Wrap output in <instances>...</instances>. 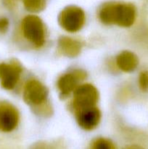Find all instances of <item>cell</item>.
Instances as JSON below:
<instances>
[{"mask_svg":"<svg viewBox=\"0 0 148 149\" xmlns=\"http://www.w3.org/2000/svg\"><path fill=\"white\" fill-rule=\"evenodd\" d=\"M19 122V113L13 105L0 103V131L10 132L14 130Z\"/></svg>","mask_w":148,"mask_h":149,"instance_id":"7","label":"cell"},{"mask_svg":"<svg viewBox=\"0 0 148 149\" xmlns=\"http://www.w3.org/2000/svg\"><path fill=\"white\" fill-rule=\"evenodd\" d=\"M86 77V74L82 70H75L62 76L57 82L61 95L62 97H66L71 92H74V90L79 86V83L85 79Z\"/></svg>","mask_w":148,"mask_h":149,"instance_id":"9","label":"cell"},{"mask_svg":"<svg viewBox=\"0 0 148 149\" xmlns=\"http://www.w3.org/2000/svg\"><path fill=\"white\" fill-rule=\"evenodd\" d=\"M78 125L85 130H92L97 127L101 119V113L96 106L75 111Z\"/></svg>","mask_w":148,"mask_h":149,"instance_id":"8","label":"cell"},{"mask_svg":"<svg viewBox=\"0 0 148 149\" xmlns=\"http://www.w3.org/2000/svg\"><path fill=\"white\" fill-rule=\"evenodd\" d=\"M90 149H115V146L108 138H99L93 141Z\"/></svg>","mask_w":148,"mask_h":149,"instance_id":"13","label":"cell"},{"mask_svg":"<svg viewBox=\"0 0 148 149\" xmlns=\"http://www.w3.org/2000/svg\"><path fill=\"white\" fill-rule=\"evenodd\" d=\"M22 72L18 63H2L0 64V83L5 90H12L17 84Z\"/></svg>","mask_w":148,"mask_h":149,"instance_id":"6","label":"cell"},{"mask_svg":"<svg viewBox=\"0 0 148 149\" xmlns=\"http://www.w3.org/2000/svg\"><path fill=\"white\" fill-rule=\"evenodd\" d=\"M48 90L38 80H30L26 84L23 93V99L28 105L38 106L46 101Z\"/></svg>","mask_w":148,"mask_h":149,"instance_id":"5","label":"cell"},{"mask_svg":"<svg viewBox=\"0 0 148 149\" xmlns=\"http://www.w3.org/2000/svg\"><path fill=\"white\" fill-rule=\"evenodd\" d=\"M26 10L31 13H39L46 7L45 0H23Z\"/></svg>","mask_w":148,"mask_h":149,"instance_id":"12","label":"cell"},{"mask_svg":"<svg viewBox=\"0 0 148 149\" xmlns=\"http://www.w3.org/2000/svg\"><path fill=\"white\" fill-rule=\"evenodd\" d=\"M98 99V91L94 86L90 84L79 85L74 90L73 101L74 110L96 106Z\"/></svg>","mask_w":148,"mask_h":149,"instance_id":"4","label":"cell"},{"mask_svg":"<svg viewBox=\"0 0 148 149\" xmlns=\"http://www.w3.org/2000/svg\"><path fill=\"white\" fill-rule=\"evenodd\" d=\"M100 18L104 24L130 27L136 18V8L130 3H106L100 10Z\"/></svg>","mask_w":148,"mask_h":149,"instance_id":"1","label":"cell"},{"mask_svg":"<svg viewBox=\"0 0 148 149\" xmlns=\"http://www.w3.org/2000/svg\"><path fill=\"white\" fill-rule=\"evenodd\" d=\"M29 149H56L52 144L46 142H37L33 144Z\"/></svg>","mask_w":148,"mask_h":149,"instance_id":"15","label":"cell"},{"mask_svg":"<svg viewBox=\"0 0 148 149\" xmlns=\"http://www.w3.org/2000/svg\"><path fill=\"white\" fill-rule=\"evenodd\" d=\"M59 23L61 27L71 33L81 30L85 23V13L77 6L65 7L59 15Z\"/></svg>","mask_w":148,"mask_h":149,"instance_id":"3","label":"cell"},{"mask_svg":"<svg viewBox=\"0 0 148 149\" xmlns=\"http://www.w3.org/2000/svg\"><path fill=\"white\" fill-rule=\"evenodd\" d=\"M22 30L25 38L36 47H41L45 42V30L43 21L36 15H28L22 22Z\"/></svg>","mask_w":148,"mask_h":149,"instance_id":"2","label":"cell"},{"mask_svg":"<svg viewBox=\"0 0 148 149\" xmlns=\"http://www.w3.org/2000/svg\"><path fill=\"white\" fill-rule=\"evenodd\" d=\"M59 49L62 55L70 58L77 56L81 50L82 45L78 41L68 37L62 36L58 41Z\"/></svg>","mask_w":148,"mask_h":149,"instance_id":"10","label":"cell"},{"mask_svg":"<svg viewBox=\"0 0 148 149\" xmlns=\"http://www.w3.org/2000/svg\"><path fill=\"white\" fill-rule=\"evenodd\" d=\"M123 149H144V148L138 145H129V146H127L124 147Z\"/></svg>","mask_w":148,"mask_h":149,"instance_id":"17","label":"cell"},{"mask_svg":"<svg viewBox=\"0 0 148 149\" xmlns=\"http://www.w3.org/2000/svg\"><path fill=\"white\" fill-rule=\"evenodd\" d=\"M9 24V20L7 17H0V33H6L8 30Z\"/></svg>","mask_w":148,"mask_h":149,"instance_id":"16","label":"cell"},{"mask_svg":"<svg viewBox=\"0 0 148 149\" xmlns=\"http://www.w3.org/2000/svg\"><path fill=\"white\" fill-rule=\"evenodd\" d=\"M116 63L118 68L123 71L131 72L137 67L139 60L133 52L130 51H123L117 56Z\"/></svg>","mask_w":148,"mask_h":149,"instance_id":"11","label":"cell"},{"mask_svg":"<svg viewBox=\"0 0 148 149\" xmlns=\"http://www.w3.org/2000/svg\"><path fill=\"white\" fill-rule=\"evenodd\" d=\"M139 84L141 90L146 91L148 90V72L143 71L139 77Z\"/></svg>","mask_w":148,"mask_h":149,"instance_id":"14","label":"cell"}]
</instances>
